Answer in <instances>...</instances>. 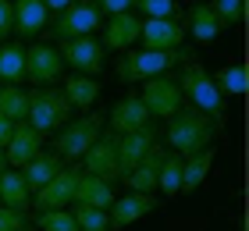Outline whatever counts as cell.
<instances>
[{
  "instance_id": "1",
  "label": "cell",
  "mask_w": 249,
  "mask_h": 231,
  "mask_svg": "<svg viewBox=\"0 0 249 231\" xmlns=\"http://www.w3.org/2000/svg\"><path fill=\"white\" fill-rule=\"evenodd\" d=\"M175 82H178V89H182V96L192 103V110L207 114L217 128H224V114H228V110H224V92L213 86V78H210L207 68L196 64V61H189Z\"/></svg>"
},
{
  "instance_id": "2",
  "label": "cell",
  "mask_w": 249,
  "mask_h": 231,
  "mask_svg": "<svg viewBox=\"0 0 249 231\" xmlns=\"http://www.w3.org/2000/svg\"><path fill=\"white\" fill-rule=\"evenodd\" d=\"M213 135H217V124H213L207 114L192 110V107L189 110H175L171 118H167V146H171L178 157L207 149L213 142Z\"/></svg>"
},
{
  "instance_id": "3",
  "label": "cell",
  "mask_w": 249,
  "mask_h": 231,
  "mask_svg": "<svg viewBox=\"0 0 249 231\" xmlns=\"http://www.w3.org/2000/svg\"><path fill=\"white\" fill-rule=\"evenodd\" d=\"M178 61H185V50H124V57H118V78L121 82H146L153 75H167Z\"/></svg>"
},
{
  "instance_id": "4",
  "label": "cell",
  "mask_w": 249,
  "mask_h": 231,
  "mask_svg": "<svg viewBox=\"0 0 249 231\" xmlns=\"http://www.w3.org/2000/svg\"><path fill=\"white\" fill-rule=\"evenodd\" d=\"M104 132V114H86V118H68L57 135H53V153L61 160H82V153L96 142V135Z\"/></svg>"
},
{
  "instance_id": "5",
  "label": "cell",
  "mask_w": 249,
  "mask_h": 231,
  "mask_svg": "<svg viewBox=\"0 0 249 231\" xmlns=\"http://www.w3.org/2000/svg\"><path fill=\"white\" fill-rule=\"evenodd\" d=\"M68 118H71V103L64 100L61 89L39 86V89L29 92V114H25V121H29L36 132L47 135V132H53V128H61Z\"/></svg>"
},
{
  "instance_id": "6",
  "label": "cell",
  "mask_w": 249,
  "mask_h": 231,
  "mask_svg": "<svg viewBox=\"0 0 249 231\" xmlns=\"http://www.w3.org/2000/svg\"><path fill=\"white\" fill-rule=\"evenodd\" d=\"M100 25H104L100 7L89 4V0H75V4H68L64 11H57V18H53V36L64 43V39H78V36H93Z\"/></svg>"
},
{
  "instance_id": "7",
  "label": "cell",
  "mask_w": 249,
  "mask_h": 231,
  "mask_svg": "<svg viewBox=\"0 0 249 231\" xmlns=\"http://www.w3.org/2000/svg\"><path fill=\"white\" fill-rule=\"evenodd\" d=\"M61 61L68 64V68H75V75H100L107 68V61H104V43L100 39H93V36H78V39H64L61 43Z\"/></svg>"
},
{
  "instance_id": "8",
  "label": "cell",
  "mask_w": 249,
  "mask_h": 231,
  "mask_svg": "<svg viewBox=\"0 0 249 231\" xmlns=\"http://www.w3.org/2000/svg\"><path fill=\"white\" fill-rule=\"evenodd\" d=\"M139 100L146 103V110H150V118H171L175 110H182V89H178L175 78L167 75H153L142 82V92Z\"/></svg>"
},
{
  "instance_id": "9",
  "label": "cell",
  "mask_w": 249,
  "mask_h": 231,
  "mask_svg": "<svg viewBox=\"0 0 249 231\" xmlns=\"http://www.w3.org/2000/svg\"><path fill=\"white\" fill-rule=\"evenodd\" d=\"M78 178H82V167H61L43 189L32 192V206H36V210H61V206L75 203Z\"/></svg>"
},
{
  "instance_id": "10",
  "label": "cell",
  "mask_w": 249,
  "mask_h": 231,
  "mask_svg": "<svg viewBox=\"0 0 249 231\" xmlns=\"http://www.w3.org/2000/svg\"><path fill=\"white\" fill-rule=\"evenodd\" d=\"M82 164H86V171L89 175H96V178H104V181H110L114 185L121 175H118V135L114 132H100L96 135V142L82 153Z\"/></svg>"
},
{
  "instance_id": "11",
  "label": "cell",
  "mask_w": 249,
  "mask_h": 231,
  "mask_svg": "<svg viewBox=\"0 0 249 231\" xmlns=\"http://www.w3.org/2000/svg\"><path fill=\"white\" fill-rule=\"evenodd\" d=\"M157 195L153 192H128V195H114V203H110L107 210V221H110V231H121L135 221H142L146 213L157 210Z\"/></svg>"
},
{
  "instance_id": "12",
  "label": "cell",
  "mask_w": 249,
  "mask_h": 231,
  "mask_svg": "<svg viewBox=\"0 0 249 231\" xmlns=\"http://www.w3.org/2000/svg\"><path fill=\"white\" fill-rule=\"evenodd\" d=\"M61 71H64V61H61V53L53 50V46L36 43V46H29V50H25V78H29L32 86L57 82Z\"/></svg>"
},
{
  "instance_id": "13",
  "label": "cell",
  "mask_w": 249,
  "mask_h": 231,
  "mask_svg": "<svg viewBox=\"0 0 249 231\" xmlns=\"http://www.w3.org/2000/svg\"><path fill=\"white\" fill-rule=\"evenodd\" d=\"M139 39L146 50H178L185 43V29L178 18H146L139 21Z\"/></svg>"
},
{
  "instance_id": "14",
  "label": "cell",
  "mask_w": 249,
  "mask_h": 231,
  "mask_svg": "<svg viewBox=\"0 0 249 231\" xmlns=\"http://www.w3.org/2000/svg\"><path fill=\"white\" fill-rule=\"evenodd\" d=\"M153 146H157V132L150 128V124H142V128H135V132L118 135V175L124 178L146 153H150Z\"/></svg>"
},
{
  "instance_id": "15",
  "label": "cell",
  "mask_w": 249,
  "mask_h": 231,
  "mask_svg": "<svg viewBox=\"0 0 249 231\" xmlns=\"http://www.w3.org/2000/svg\"><path fill=\"white\" fill-rule=\"evenodd\" d=\"M39 149H43V132H36L29 121H15V132H11L7 146H4L7 167H25Z\"/></svg>"
},
{
  "instance_id": "16",
  "label": "cell",
  "mask_w": 249,
  "mask_h": 231,
  "mask_svg": "<svg viewBox=\"0 0 249 231\" xmlns=\"http://www.w3.org/2000/svg\"><path fill=\"white\" fill-rule=\"evenodd\" d=\"M142 124H150V110H146V103L139 100V92L118 100L114 107H110V114H107V128L114 135L135 132V128H142Z\"/></svg>"
},
{
  "instance_id": "17",
  "label": "cell",
  "mask_w": 249,
  "mask_h": 231,
  "mask_svg": "<svg viewBox=\"0 0 249 231\" xmlns=\"http://www.w3.org/2000/svg\"><path fill=\"white\" fill-rule=\"evenodd\" d=\"M15 4V32L21 39H36L50 21V11L43 0H11Z\"/></svg>"
},
{
  "instance_id": "18",
  "label": "cell",
  "mask_w": 249,
  "mask_h": 231,
  "mask_svg": "<svg viewBox=\"0 0 249 231\" xmlns=\"http://www.w3.org/2000/svg\"><path fill=\"white\" fill-rule=\"evenodd\" d=\"M135 39H139V15L121 11V15H110L100 43H104V50H132Z\"/></svg>"
},
{
  "instance_id": "19",
  "label": "cell",
  "mask_w": 249,
  "mask_h": 231,
  "mask_svg": "<svg viewBox=\"0 0 249 231\" xmlns=\"http://www.w3.org/2000/svg\"><path fill=\"white\" fill-rule=\"evenodd\" d=\"M164 146L157 142L150 153H146L139 164H135L128 175H124V185H128L132 192H157V175H160V164H164Z\"/></svg>"
},
{
  "instance_id": "20",
  "label": "cell",
  "mask_w": 249,
  "mask_h": 231,
  "mask_svg": "<svg viewBox=\"0 0 249 231\" xmlns=\"http://www.w3.org/2000/svg\"><path fill=\"white\" fill-rule=\"evenodd\" d=\"M185 36H192L196 43H213L221 36V21H217V15H213V7L210 4H192L189 7V15H185Z\"/></svg>"
},
{
  "instance_id": "21",
  "label": "cell",
  "mask_w": 249,
  "mask_h": 231,
  "mask_svg": "<svg viewBox=\"0 0 249 231\" xmlns=\"http://www.w3.org/2000/svg\"><path fill=\"white\" fill-rule=\"evenodd\" d=\"M213 146H207V149H199V153H189V157H182V189L178 192H196L203 181H207V175H210V167H213Z\"/></svg>"
},
{
  "instance_id": "22",
  "label": "cell",
  "mask_w": 249,
  "mask_h": 231,
  "mask_svg": "<svg viewBox=\"0 0 249 231\" xmlns=\"http://www.w3.org/2000/svg\"><path fill=\"white\" fill-rule=\"evenodd\" d=\"M75 203L82 206H96V210H110V203H114V189H110V181L96 178V175H86L78 178V189H75Z\"/></svg>"
},
{
  "instance_id": "23",
  "label": "cell",
  "mask_w": 249,
  "mask_h": 231,
  "mask_svg": "<svg viewBox=\"0 0 249 231\" xmlns=\"http://www.w3.org/2000/svg\"><path fill=\"white\" fill-rule=\"evenodd\" d=\"M61 167H64V160H61L57 153H43V149H39V153L25 164V175H21V178H25V189H29V192L43 189V185L57 175Z\"/></svg>"
},
{
  "instance_id": "24",
  "label": "cell",
  "mask_w": 249,
  "mask_h": 231,
  "mask_svg": "<svg viewBox=\"0 0 249 231\" xmlns=\"http://www.w3.org/2000/svg\"><path fill=\"white\" fill-rule=\"evenodd\" d=\"M32 203V192L25 189V178L18 171H0V206H11V210H21L25 213Z\"/></svg>"
},
{
  "instance_id": "25",
  "label": "cell",
  "mask_w": 249,
  "mask_h": 231,
  "mask_svg": "<svg viewBox=\"0 0 249 231\" xmlns=\"http://www.w3.org/2000/svg\"><path fill=\"white\" fill-rule=\"evenodd\" d=\"M0 82L4 86L25 82V46L21 43H0Z\"/></svg>"
},
{
  "instance_id": "26",
  "label": "cell",
  "mask_w": 249,
  "mask_h": 231,
  "mask_svg": "<svg viewBox=\"0 0 249 231\" xmlns=\"http://www.w3.org/2000/svg\"><path fill=\"white\" fill-rule=\"evenodd\" d=\"M61 92H64V100L71 103V110H86V107H93V103H96L100 86H96V78H89V75H71L61 86Z\"/></svg>"
},
{
  "instance_id": "27",
  "label": "cell",
  "mask_w": 249,
  "mask_h": 231,
  "mask_svg": "<svg viewBox=\"0 0 249 231\" xmlns=\"http://www.w3.org/2000/svg\"><path fill=\"white\" fill-rule=\"evenodd\" d=\"M0 114L11 121H25L29 114V92L18 86H0Z\"/></svg>"
},
{
  "instance_id": "28",
  "label": "cell",
  "mask_w": 249,
  "mask_h": 231,
  "mask_svg": "<svg viewBox=\"0 0 249 231\" xmlns=\"http://www.w3.org/2000/svg\"><path fill=\"white\" fill-rule=\"evenodd\" d=\"M213 78V86H217L224 96H242L246 86H249V78H246V68L242 64H224L217 75H210Z\"/></svg>"
},
{
  "instance_id": "29",
  "label": "cell",
  "mask_w": 249,
  "mask_h": 231,
  "mask_svg": "<svg viewBox=\"0 0 249 231\" xmlns=\"http://www.w3.org/2000/svg\"><path fill=\"white\" fill-rule=\"evenodd\" d=\"M157 189H160L167 199L178 195V189H182V157H178V153H167L164 157L160 175H157Z\"/></svg>"
},
{
  "instance_id": "30",
  "label": "cell",
  "mask_w": 249,
  "mask_h": 231,
  "mask_svg": "<svg viewBox=\"0 0 249 231\" xmlns=\"http://www.w3.org/2000/svg\"><path fill=\"white\" fill-rule=\"evenodd\" d=\"M75 224L78 231H110V221H107V210H96V206H82V203H75Z\"/></svg>"
},
{
  "instance_id": "31",
  "label": "cell",
  "mask_w": 249,
  "mask_h": 231,
  "mask_svg": "<svg viewBox=\"0 0 249 231\" xmlns=\"http://www.w3.org/2000/svg\"><path fill=\"white\" fill-rule=\"evenodd\" d=\"M36 228L39 231H78L71 210H64V206H61V210H39Z\"/></svg>"
},
{
  "instance_id": "32",
  "label": "cell",
  "mask_w": 249,
  "mask_h": 231,
  "mask_svg": "<svg viewBox=\"0 0 249 231\" xmlns=\"http://www.w3.org/2000/svg\"><path fill=\"white\" fill-rule=\"evenodd\" d=\"M132 7H139L142 18H175L178 0H132Z\"/></svg>"
},
{
  "instance_id": "33",
  "label": "cell",
  "mask_w": 249,
  "mask_h": 231,
  "mask_svg": "<svg viewBox=\"0 0 249 231\" xmlns=\"http://www.w3.org/2000/svg\"><path fill=\"white\" fill-rule=\"evenodd\" d=\"M213 15H217L221 25H239L242 15H246V7H242V0H213Z\"/></svg>"
},
{
  "instance_id": "34",
  "label": "cell",
  "mask_w": 249,
  "mask_h": 231,
  "mask_svg": "<svg viewBox=\"0 0 249 231\" xmlns=\"http://www.w3.org/2000/svg\"><path fill=\"white\" fill-rule=\"evenodd\" d=\"M11 32H15V4L0 0V39H7Z\"/></svg>"
},
{
  "instance_id": "35",
  "label": "cell",
  "mask_w": 249,
  "mask_h": 231,
  "mask_svg": "<svg viewBox=\"0 0 249 231\" xmlns=\"http://www.w3.org/2000/svg\"><path fill=\"white\" fill-rule=\"evenodd\" d=\"M21 224H29V221H25V213H21V210H11V206H0V231H11V228H21Z\"/></svg>"
},
{
  "instance_id": "36",
  "label": "cell",
  "mask_w": 249,
  "mask_h": 231,
  "mask_svg": "<svg viewBox=\"0 0 249 231\" xmlns=\"http://www.w3.org/2000/svg\"><path fill=\"white\" fill-rule=\"evenodd\" d=\"M100 15H121V11H132V0H96Z\"/></svg>"
},
{
  "instance_id": "37",
  "label": "cell",
  "mask_w": 249,
  "mask_h": 231,
  "mask_svg": "<svg viewBox=\"0 0 249 231\" xmlns=\"http://www.w3.org/2000/svg\"><path fill=\"white\" fill-rule=\"evenodd\" d=\"M11 132H15V121H11V118H4V114H0V146H7V139H11Z\"/></svg>"
},
{
  "instance_id": "38",
  "label": "cell",
  "mask_w": 249,
  "mask_h": 231,
  "mask_svg": "<svg viewBox=\"0 0 249 231\" xmlns=\"http://www.w3.org/2000/svg\"><path fill=\"white\" fill-rule=\"evenodd\" d=\"M47 4V11H64L68 4H75V0H43Z\"/></svg>"
},
{
  "instance_id": "39",
  "label": "cell",
  "mask_w": 249,
  "mask_h": 231,
  "mask_svg": "<svg viewBox=\"0 0 249 231\" xmlns=\"http://www.w3.org/2000/svg\"><path fill=\"white\" fill-rule=\"evenodd\" d=\"M7 167V153H4V146H0V171Z\"/></svg>"
},
{
  "instance_id": "40",
  "label": "cell",
  "mask_w": 249,
  "mask_h": 231,
  "mask_svg": "<svg viewBox=\"0 0 249 231\" xmlns=\"http://www.w3.org/2000/svg\"><path fill=\"white\" fill-rule=\"evenodd\" d=\"M11 231H32V228H29V224H21V228H11Z\"/></svg>"
}]
</instances>
